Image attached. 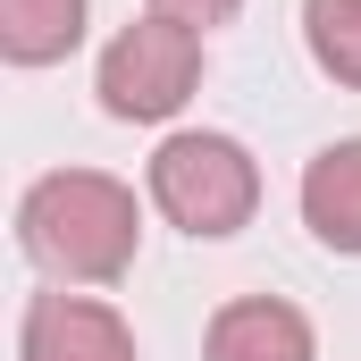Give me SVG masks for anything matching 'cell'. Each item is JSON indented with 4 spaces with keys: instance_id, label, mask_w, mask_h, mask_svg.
<instances>
[{
    "instance_id": "obj_1",
    "label": "cell",
    "mask_w": 361,
    "mask_h": 361,
    "mask_svg": "<svg viewBox=\"0 0 361 361\" xmlns=\"http://www.w3.org/2000/svg\"><path fill=\"white\" fill-rule=\"evenodd\" d=\"M17 244L59 286H118L135 269V244H143L135 185L101 177V169H51V177H34L25 202H17Z\"/></svg>"
},
{
    "instance_id": "obj_6",
    "label": "cell",
    "mask_w": 361,
    "mask_h": 361,
    "mask_svg": "<svg viewBox=\"0 0 361 361\" xmlns=\"http://www.w3.org/2000/svg\"><path fill=\"white\" fill-rule=\"evenodd\" d=\"M302 227H311L328 252H361V135L328 143V152L302 169Z\"/></svg>"
},
{
    "instance_id": "obj_8",
    "label": "cell",
    "mask_w": 361,
    "mask_h": 361,
    "mask_svg": "<svg viewBox=\"0 0 361 361\" xmlns=\"http://www.w3.org/2000/svg\"><path fill=\"white\" fill-rule=\"evenodd\" d=\"M302 42H311L319 76L361 92V0H302Z\"/></svg>"
},
{
    "instance_id": "obj_5",
    "label": "cell",
    "mask_w": 361,
    "mask_h": 361,
    "mask_svg": "<svg viewBox=\"0 0 361 361\" xmlns=\"http://www.w3.org/2000/svg\"><path fill=\"white\" fill-rule=\"evenodd\" d=\"M202 361H319V336L294 302L235 294V302H219V319L202 336Z\"/></svg>"
},
{
    "instance_id": "obj_7",
    "label": "cell",
    "mask_w": 361,
    "mask_h": 361,
    "mask_svg": "<svg viewBox=\"0 0 361 361\" xmlns=\"http://www.w3.org/2000/svg\"><path fill=\"white\" fill-rule=\"evenodd\" d=\"M85 42V0H0V51L17 68H51Z\"/></svg>"
},
{
    "instance_id": "obj_9",
    "label": "cell",
    "mask_w": 361,
    "mask_h": 361,
    "mask_svg": "<svg viewBox=\"0 0 361 361\" xmlns=\"http://www.w3.org/2000/svg\"><path fill=\"white\" fill-rule=\"evenodd\" d=\"M152 8H160V17H185V25H202V34H210V25H227L244 0H152Z\"/></svg>"
},
{
    "instance_id": "obj_4",
    "label": "cell",
    "mask_w": 361,
    "mask_h": 361,
    "mask_svg": "<svg viewBox=\"0 0 361 361\" xmlns=\"http://www.w3.org/2000/svg\"><path fill=\"white\" fill-rule=\"evenodd\" d=\"M17 361H135V328L92 294H34L17 319Z\"/></svg>"
},
{
    "instance_id": "obj_2",
    "label": "cell",
    "mask_w": 361,
    "mask_h": 361,
    "mask_svg": "<svg viewBox=\"0 0 361 361\" xmlns=\"http://www.w3.org/2000/svg\"><path fill=\"white\" fill-rule=\"evenodd\" d=\"M152 202H160L169 227L219 244V235L252 227V210H261V169H252V152H244L235 135L193 126V135H169V143L152 152Z\"/></svg>"
},
{
    "instance_id": "obj_3",
    "label": "cell",
    "mask_w": 361,
    "mask_h": 361,
    "mask_svg": "<svg viewBox=\"0 0 361 361\" xmlns=\"http://www.w3.org/2000/svg\"><path fill=\"white\" fill-rule=\"evenodd\" d=\"M202 85V25H185V17H135V25H118L109 34V51H101V109L109 118H126V126H160V118H177L185 101Z\"/></svg>"
}]
</instances>
